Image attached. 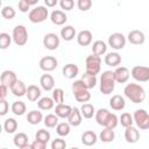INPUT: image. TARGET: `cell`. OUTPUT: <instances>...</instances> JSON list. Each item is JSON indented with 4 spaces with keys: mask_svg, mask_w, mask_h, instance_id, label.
Here are the masks:
<instances>
[{
    "mask_svg": "<svg viewBox=\"0 0 149 149\" xmlns=\"http://www.w3.org/2000/svg\"><path fill=\"white\" fill-rule=\"evenodd\" d=\"M123 93L134 104H140V102H143L144 99H146V91L144 88L139 85V84H135V83H130V84H127L125 86V90H123Z\"/></svg>",
    "mask_w": 149,
    "mask_h": 149,
    "instance_id": "6da1fadb",
    "label": "cell"
},
{
    "mask_svg": "<svg viewBox=\"0 0 149 149\" xmlns=\"http://www.w3.org/2000/svg\"><path fill=\"white\" fill-rule=\"evenodd\" d=\"M115 78H114V71H104L100 77V86L99 90L104 94H109L114 91L115 87Z\"/></svg>",
    "mask_w": 149,
    "mask_h": 149,
    "instance_id": "7a4b0ae2",
    "label": "cell"
},
{
    "mask_svg": "<svg viewBox=\"0 0 149 149\" xmlns=\"http://www.w3.org/2000/svg\"><path fill=\"white\" fill-rule=\"evenodd\" d=\"M48 15H49V12H48L47 7H44V6H37V7L33 8L29 12L28 17H29V20L33 23H41V22H43V21L47 20Z\"/></svg>",
    "mask_w": 149,
    "mask_h": 149,
    "instance_id": "3957f363",
    "label": "cell"
},
{
    "mask_svg": "<svg viewBox=\"0 0 149 149\" xmlns=\"http://www.w3.org/2000/svg\"><path fill=\"white\" fill-rule=\"evenodd\" d=\"M101 68V58L98 55H91L86 57V72L90 74H98Z\"/></svg>",
    "mask_w": 149,
    "mask_h": 149,
    "instance_id": "277c9868",
    "label": "cell"
},
{
    "mask_svg": "<svg viewBox=\"0 0 149 149\" xmlns=\"http://www.w3.org/2000/svg\"><path fill=\"white\" fill-rule=\"evenodd\" d=\"M13 40L15 42L16 45L22 47L27 43L28 41V31L27 28L22 24H17L14 29H13Z\"/></svg>",
    "mask_w": 149,
    "mask_h": 149,
    "instance_id": "5b68a950",
    "label": "cell"
},
{
    "mask_svg": "<svg viewBox=\"0 0 149 149\" xmlns=\"http://www.w3.org/2000/svg\"><path fill=\"white\" fill-rule=\"evenodd\" d=\"M133 118L140 129H149V114L144 109H136Z\"/></svg>",
    "mask_w": 149,
    "mask_h": 149,
    "instance_id": "8992f818",
    "label": "cell"
},
{
    "mask_svg": "<svg viewBox=\"0 0 149 149\" xmlns=\"http://www.w3.org/2000/svg\"><path fill=\"white\" fill-rule=\"evenodd\" d=\"M132 76L137 81H148L149 80V68L143 65H135L132 69Z\"/></svg>",
    "mask_w": 149,
    "mask_h": 149,
    "instance_id": "52a82bcc",
    "label": "cell"
},
{
    "mask_svg": "<svg viewBox=\"0 0 149 149\" xmlns=\"http://www.w3.org/2000/svg\"><path fill=\"white\" fill-rule=\"evenodd\" d=\"M108 44L115 50L123 49L126 45V37L121 33H113L108 37Z\"/></svg>",
    "mask_w": 149,
    "mask_h": 149,
    "instance_id": "ba28073f",
    "label": "cell"
},
{
    "mask_svg": "<svg viewBox=\"0 0 149 149\" xmlns=\"http://www.w3.org/2000/svg\"><path fill=\"white\" fill-rule=\"evenodd\" d=\"M57 64H58V62L54 56H44L40 59V63H38L40 68L45 72L55 70L57 68Z\"/></svg>",
    "mask_w": 149,
    "mask_h": 149,
    "instance_id": "9c48e42d",
    "label": "cell"
},
{
    "mask_svg": "<svg viewBox=\"0 0 149 149\" xmlns=\"http://www.w3.org/2000/svg\"><path fill=\"white\" fill-rule=\"evenodd\" d=\"M43 45L48 50H56L59 47V37L55 33L45 34L43 37Z\"/></svg>",
    "mask_w": 149,
    "mask_h": 149,
    "instance_id": "30bf717a",
    "label": "cell"
},
{
    "mask_svg": "<svg viewBox=\"0 0 149 149\" xmlns=\"http://www.w3.org/2000/svg\"><path fill=\"white\" fill-rule=\"evenodd\" d=\"M128 41L134 44V45H140V44H143L144 43V34L141 31V30H137V29H134V30H130L128 36H127Z\"/></svg>",
    "mask_w": 149,
    "mask_h": 149,
    "instance_id": "8fae6325",
    "label": "cell"
},
{
    "mask_svg": "<svg viewBox=\"0 0 149 149\" xmlns=\"http://www.w3.org/2000/svg\"><path fill=\"white\" fill-rule=\"evenodd\" d=\"M114 78L116 83H126L129 79V70L126 66H118L114 71Z\"/></svg>",
    "mask_w": 149,
    "mask_h": 149,
    "instance_id": "7c38bea8",
    "label": "cell"
},
{
    "mask_svg": "<svg viewBox=\"0 0 149 149\" xmlns=\"http://www.w3.org/2000/svg\"><path fill=\"white\" fill-rule=\"evenodd\" d=\"M0 80H1V84H5L6 86H8L10 88V86L17 80V78H16V74L14 71L5 70V71H2L1 76H0Z\"/></svg>",
    "mask_w": 149,
    "mask_h": 149,
    "instance_id": "4fadbf2b",
    "label": "cell"
},
{
    "mask_svg": "<svg viewBox=\"0 0 149 149\" xmlns=\"http://www.w3.org/2000/svg\"><path fill=\"white\" fill-rule=\"evenodd\" d=\"M77 42L79 45L81 47H86L88 44H91L92 42V33L87 29H84V30H80L77 35Z\"/></svg>",
    "mask_w": 149,
    "mask_h": 149,
    "instance_id": "5bb4252c",
    "label": "cell"
},
{
    "mask_svg": "<svg viewBox=\"0 0 149 149\" xmlns=\"http://www.w3.org/2000/svg\"><path fill=\"white\" fill-rule=\"evenodd\" d=\"M50 19H51V22L56 26H62L68 20V16L66 14L63 12V10H59V9H55L51 15H50Z\"/></svg>",
    "mask_w": 149,
    "mask_h": 149,
    "instance_id": "9a60e30c",
    "label": "cell"
},
{
    "mask_svg": "<svg viewBox=\"0 0 149 149\" xmlns=\"http://www.w3.org/2000/svg\"><path fill=\"white\" fill-rule=\"evenodd\" d=\"M72 108L70 105H65V104H57L56 107H55V113L58 118H62V119H65V118H69V115L71 114L72 112Z\"/></svg>",
    "mask_w": 149,
    "mask_h": 149,
    "instance_id": "2e32d148",
    "label": "cell"
},
{
    "mask_svg": "<svg viewBox=\"0 0 149 149\" xmlns=\"http://www.w3.org/2000/svg\"><path fill=\"white\" fill-rule=\"evenodd\" d=\"M125 139L129 143H136L139 141V139H140V133L135 127L129 126L125 130Z\"/></svg>",
    "mask_w": 149,
    "mask_h": 149,
    "instance_id": "e0dca14e",
    "label": "cell"
},
{
    "mask_svg": "<svg viewBox=\"0 0 149 149\" xmlns=\"http://www.w3.org/2000/svg\"><path fill=\"white\" fill-rule=\"evenodd\" d=\"M14 144L20 149H26V148L31 149V144H28V136L24 133H17L14 136Z\"/></svg>",
    "mask_w": 149,
    "mask_h": 149,
    "instance_id": "ac0fdd59",
    "label": "cell"
},
{
    "mask_svg": "<svg viewBox=\"0 0 149 149\" xmlns=\"http://www.w3.org/2000/svg\"><path fill=\"white\" fill-rule=\"evenodd\" d=\"M109 106L114 111H122L126 106V101H125L123 97H121L119 94H115L109 99Z\"/></svg>",
    "mask_w": 149,
    "mask_h": 149,
    "instance_id": "d6986e66",
    "label": "cell"
},
{
    "mask_svg": "<svg viewBox=\"0 0 149 149\" xmlns=\"http://www.w3.org/2000/svg\"><path fill=\"white\" fill-rule=\"evenodd\" d=\"M62 72H63V76H64L65 78H68V79H72V78H74V77L78 74L79 69H78V66H77L76 64H73V63H69V64L64 65Z\"/></svg>",
    "mask_w": 149,
    "mask_h": 149,
    "instance_id": "ffe728a7",
    "label": "cell"
},
{
    "mask_svg": "<svg viewBox=\"0 0 149 149\" xmlns=\"http://www.w3.org/2000/svg\"><path fill=\"white\" fill-rule=\"evenodd\" d=\"M40 84H41V86H42L43 90H45V91H51V90L54 88V86H55V79H54V77H52L51 74L45 73V74H42V76H41V78H40Z\"/></svg>",
    "mask_w": 149,
    "mask_h": 149,
    "instance_id": "44dd1931",
    "label": "cell"
},
{
    "mask_svg": "<svg viewBox=\"0 0 149 149\" xmlns=\"http://www.w3.org/2000/svg\"><path fill=\"white\" fill-rule=\"evenodd\" d=\"M10 91L15 97H22L27 93V87L24 85V83L22 80H16L12 86H10Z\"/></svg>",
    "mask_w": 149,
    "mask_h": 149,
    "instance_id": "7402d4cb",
    "label": "cell"
},
{
    "mask_svg": "<svg viewBox=\"0 0 149 149\" xmlns=\"http://www.w3.org/2000/svg\"><path fill=\"white\" fill-rule=\"evenodd\" d=\"M81 116H83V115H81L80 109L77 108V107H73L71 114H70L69 118H68V121H69V123H70L71 126L77 127V126H79V125L81 123Z\"/></svg>",
    "mask_w": 149,
    "mask_h": 149,
    "instance_id": "603a6c76",
    "label": "cell"
},
{
    "mask_svg": "<svg viewBox=\"0 0 149 149\" xmlns=\"http://www.w3.org/2000/svg\"><path fill=\"white\" fill-rule=\"evenodd\" d=\"M97 140H98V136L92 130H86L81 135V142H83V144H85L87 147H91V146L95 144Z\"/></svg>",
    "mask_w": 149,
    "mask_h": 149,
    "instance_id": "cb8c5ba5",
    "label": "cell"
},
{
    "mask_svg": "<svg viewBox=\"0 0 149 149\" xmlns=\"http://www.w3.org/2000/svg\"><path fill=\"white\" fill-rule=\"evenodd\" d=\"M105 63L108 66L115 68V66H118L121 63V56L118 52H108L105 56Z\"/></svg>",
    "mask_w": 149,
    "mask_h": 149,
    "instance_id": "d4e9b609",
    "label": "cell"
},
{
    "mask_svg": "<svg viewBox=\"0 0 149 149\" xmlns=\"http://www.w3.org/2000/svg\"><path fill=\"white\" fill-rule=\"evenodd\" d=\"M27 98L29 101H37V99L41 97V90L38 86L36 85H29L27 87V93H26Z\"/></svg>",
    "mask_w": 149,
    "mask_h": 149,
    "instance_id": "484cf974",
    "label": "cell"
},
{
    "mask_svg": "<svg viewBox=\"0 0 149 149\" xmlns=\"http://www.w3.org/2000/svg\"><path fill=\"white\" fill-rule=\"evenodd\" d=\"M42 119H43L42 113L40 111H36V109H33L27 114V121L30 125H38L42 121Z\"/></svg>",
    "mask_w": 149,
    "mask_h": 149,
    "instance_id": "4316f807",
    "label": "cell"
},
{
    "mask_svg": "<svg viewBox=\"0 0 149 149\" xmlns=\"http://www.w3.org/2000/svg\"><path fill=\"white\" fill-rule=\"evenodd\" d=\"M61 36L64 41H72L76 36V29L72 26H65L61 30Z\"/></svg>",
    "mask_w": 149,
    "mask_h": 149,
    "instance_id": "83f0119b",
    "label": "cell"
},
{
    "mask_svg": "<svg viewBox=\"0 0 149 149\" xmlns=\"http://www.w3.org/2000/svg\"><path fill=\"white\" fill-rule=\"evenodd\" d=\"M54 99L52 98H49V97H44V98H41L38 101H37V106L42 111H49L54 107Z\"/></svg>",
    "mask_w": 149,
    "mask_h": 149,
    "instance_id": "f1b7e54d",
    "label": "cell"
},
{
    "mask_svg": "<svg viewBox=\"0 0 149 149\" xmlns=\"http://www.w3.org/2000/svg\"><path fill=\"white\" fill-rule=\"evenodd\" d=\"M106 49H107V47H106V43H105L104 41L98 40V41L93 42V45H92V52H93L94 55L101 56L102 54L106 52Z\"/></svg>",
    "mask_w": 149,
    "mask_h": 149,
    "instance_id": "f546056e",
    "label": "cell"
},
{
    "mask_svg": "<svg viewBox=\"0 0 149 149\" xmlns=\"http://www.w3.org/2000/svg\"><path fill=\"white\" fill-rule=\"evenodd\" d=\"M81 80L85 83V85H86V87H87L88 90L93 88V87L97 85V77H95L94 74H90V73H87V72H85V73L81 76Z\"/></svg>",
    "mask_w": 149,
    "mask_h": 149,
    "instance_id": "4dcf8cb0",
    "label": "cell"
},
{
    "mask_svg": "<svg viewBox=\"0 0 149 149\" xmlns=\"http://www.w3.org/2000/svg\"><path fill=\"white\" fill-rule=\"evenodd\" d=\"M109 113L111 112H108L106 108H99L95 112V121H97V123L104 127L105 121H106V119H107V116H108Z\"/></svg>",
    "mask_w": 149,
    "mask_h": 149,
    "instance_id": "1f68e13d",
    "label": "cell"
},
{
    "mask_svg": "<svg viewBox=\"0 0 149 149\" xmlns=\"http://www.w3.org/2000/svg\"><path fill=\"white\" fill-rule=\"evenodd\" d=\"M99 137H100V140L102 142L108 143V142H112L114 140L115 134H114V130L113 129H111V128H104V130H101Z\"/></svg>",
    "mask_w": 149,
    "mask_h": 149,
    "instance_id": "d6a6232c",
    "label": "cell"
},
{
    "mask_svg": "<svg viewBox=\"0 0 149 149\" xmlns=\"http://www.w3.org/2000/svg\"><path fill=\"white\" fill-rule=\"evenodd\" d=\"M80 112L85 119H91L94 114V107H93V105H91L88 102H84L83 106L80 107Z\"/></svg>",
    "mask_w": 149,
    "mask_h": 149,
    "instance_id": "836d02e7",
    "label": "cell"
},
{
    "mask_svg": "<svg viewBox=\"0 0 149 149\" xmlns=\"http://www.w3.org/2000/svg\"><path fill=\"white\" fill-rule=\"evenodd\" d=\"M26 109H27V107H26V105H24L23 101H14L12 104V112L15 115H19V116L20 115H23L24 112H26Z\"/></svg>",
    "mask_w": 149,
    "mask_h": 149,
    "instance_id": "e575fe53",
    "label": "cell"
},
{
    "mask_svg": "<svg viewBox=\"0 0 149 149\" xmlns=\"http://www.w3.org/2000/svg\"><path fill=\"white\" fill-rule=\"evenodd\" d=\"M3 128H5L6 133H8V134L15 133V130L17 129V122H16V120L13 119V118H8L5 121V123H3Z\"/></svg>",
    "mask_w": 149,
    "mask_h": 149,
    "instance_id": "d590c367",
    "label": "cell"
},
{
    "mask_svg": "<svg viewBox=\"0 0 149 149\" xmlns=\"http://www.w3.org/2000/svg\"><path fill=\"white\" fill-rule=\"evenodd\" d=\"M118 122H119V118L114 114V113H109L106 121H105V125L104 127L105 128H111V129H114L116 126H118Z\"/></svg>",
    "mask_w": 149,
    "mask_h": 149,
    "instance_id": "8d00e7d4",
    "label": "cell"
},
{
    "mask_svg": "<svg viewBox=\"0 0 149 149\" xmlns=\"http://www.w3.org/2000/svg\"><path fill=\"white\" fill-rule=\"evenodd\" d=\"M74 98L78 102H87L90 99H91V93L90 91L86 88V90H83V91H79L77 93H74Z\"/></svg>",
    "mask_w": 149,
    "mask_h": 149,
    "instance_id": "74e56055",
    "label": "cell"
},
{
    "mask_svg": "<svg viewBox=\"0 0 149 149\" xmlns=\"http://www.w3.org/2000/svg\"><path fill=\"white\" fill-rule=\"evenodd\" d=\"M70 123L69 122H61L56 126V132L59 136H68L70 133Z\"/></svg>",
    "mask_w": 149,
    "mask_h": 149,
    "instance_id": "f35d334b",
    "label": "cell"
},
{
    "mask_svg": "<svg viewBox=\"0 0 149 149\" xmlns=\"http://www.w3.org/2000/svg\"><path fill=\"white\" fill-rule=\"evenodd\" d=\"M44 125L48 128H54L58 125V116L56 114H47L44 118Z\"/></svg>",
    "mask_w": 149,
    "mask_h": 149,
    "instance_id": "ab89813d",
    "label": "cell"
},
{
    "mask_svg": "<svg viewBox=\"0 0 149 149\" xmlns=\"http://www.w3.org/2000/svg\"><path fill=\"white\" fill-rule=\"evenodd\" d=\"M119 121L121 123V126H123L125 128L129 127V126H133V122H134V118L129 114V113H122L119 118Z\"/></svg>",
    "mask_w": 149,
    "mask_h": 149,
    "instance_id": "60d3db41",
    "label": "cell"
},
{
    "mask_svg": "<svg viewBox=\"0 0 149 149\" xmlns=\"http://www.w3.org/2000/svg\"><path fill=\"white\" fill-rule=\"evenodd\" d=\"M12 42V37L9 36V34L7 33H1L0 34V48L1 49H6L10 45Z\"/></svg>",
    "mask_w": 149,
    "mask_h": 149,
    "instance_id": "b9f144b4",
    "label": "cell"
},
{
    "mask_svg": "<svg viewBox=\"0 0 149 149\" xmlns=\"http://www.w3.org/2000/svg\"><path fill=\"white\" fill-rule=\"evenodd\" d=\"M1 15H2L5 19L10 20V19H13V17L15 16V9H14L12 6H5V7H2V9H1Z\"/></svg>",
    "mask_w": 149,
    "mask_h": 149,
    "instance_id": "7bdbcfd3",
    "label": "cell"
},
{
    "mask_svg": "<svg viewBox=\"0 0 149 149\" xmlns=\"http://www.w3.org/2000/svg\"><path fill=\"white\" fill-rule=\"evenodd\" d=\"M52 99L56 104L64 102V91L62 88H55L52 91Z\"/></svg>",
    "mask_w": 149,
    "mask_h": 149,
    "instance_id": "ee69618b",
    "label": "cell"
},
{
    "mask_svg": "<svg viewBox=\"0 0 149 149\" xmlns=\"http://www.w3.org/2000/svg\"><path fill=\"white\" fill-rule=\"evenodd\" d=\"M87 87H86V85H85V83L81 80V79H79V80H76L74 83H72V85H71V90H72V93L74 94V93H77V92H79V91H83V90H86ZM88 90V88H87Z\"/></svg>",
    "mask_w": 149,
    "mask_h": 149,
    "instance_id": "f6af8a7d",
    "label": "cell"
},
{
    "mask_svg": "<svg viewBox=\"0 0 149 149\" xmlns=\"http://www.w3.org/2000/svg\"><path fill=\"white\" fill-rule=\"evenodd\" d=\"M35 139H37V140L43 141V142L47 143L50 140V133L48 130H45V129H38L37 133H36V135H35Z\"/></svg>",
    "mask_w": 149,
    "mask_h": 149,
    "instance_id": "bcb514c9",
    "label": "cell"
},
{
    "mask_svg": "<svg viewBox=\"0 0 149 149\" xmlns=\"http://www.w3.org/2000/svg\"><path fill=\"white\" fill-rule=\"evenodd\" d=\"M77 7L78 9L86 12L92 7V0H77Z\"/></svg>",
    "mask_w": 149,
    "mask_h": 149,
    "instance_id": "7dc6e473",
    "label": "cell"
},
{
    "mask_svg": "<svg viewBox=\"0 0 149 149\" xmlns=\"http://www.w3.org/2000/svg\"><path fill=\"white\" fill-rule=\"evenodd\" d=\"M66 148V142L62 139H55L51 143V149H64Z\"/></svg>",
    "mask_w": 149,
    "mask_h": 149,
    "instance_id": "c3c4849f",
    "label": "cell"
},
{
    "mask_svg": "<svg viewBox=\"0 0 149 149\" xmlns=\"http://www.w3.org/2000/svg\"><path fill=\"white\" fill-rule=\"evenodd\" d=\"M61 8L64 10H71L74 6V0H59Z\"/></svg>",
    "mask_w": 149,
    "mask_h": 149,
    "instance_id": "681fc988",
    "label": "cell"
},
{
    "mask_svg": "<svg viewBox=\"0 0 149 149\" xmlns=\"http://www.w3.org/2000/svg\"><path fill=\"white\" fill-rule=\"evenodd\" d=\"M29 7H30V3L27 1V0H20L19 1V10L22 12V13H27L29 10Z\"/></svg>",
    "mask_w": 149,
    "mask_h": 149,
    "instance_id": "f907efd6",
    "label": "cell"
},
{
    "mask_svg": "<svg viewBox=\"0 0 149 149\" xmlns=\"http://www.w3.org/2000/svg\"><path fill=\"white\" fill-rule=\"evenodd\" d=\"M9 105L5 99H0V115H5L8 112Z\"/></svg>",
    "mask_w": 149,
    "mask_h": 149,
    "instance_id": "816d5d0a",
    "label": "cell"
},
{
    "mask_svg": "<svg viewBox=\"0 0 149 149\" xmlns=\"http://www.w3.org/2000/svg\"><path fill=\"white\" fill-rule=\"evenodd\" d=\"M45 147H47V143L37 139H35V141L31 143V149H45Z\"/></svg>",
    "mask_w": 149,
    "mask_h": 149,
    "instance_id": "f5cc1de1",
    "label": "cell"
},
{
    "mask_svg": "<svg viewBox=\"0 0 149 149\" xmlns=\"http://www.w3.org/2000/svg\"><path fill=\"white\" fill-rule=\"evenodd\" d=\"M8 92V86H6L5 84L0 85V99H5Z\"/></svg>",
    "mask_w": 149,
    "mask_h": 149,
    "instance_id": "db71d44e",
    "label": "cell"
},
{
    "mask_svg": "<svg viewBox=\"0 0 149 149\" xmlns=\"http://www.w3.org/2000/svg\"><path fill=\"white\" fill-rule=\"evenodd\" d=\"M44 2H45V5L48 7H55L57 5L58 0H44Z\"/></svg>",
    "mask_w": 149,
    "mask_h": 149,
    "instance_id": "11a10c76",
    "label": "cell"
},
{
    "mask_svg": "<svg viewBox=\"0 0 149 149\" xmlns=\"http://www.w3.org/2000/svg\"><path fill=\"white\" fill-rule=\"evenodd\" d=\"M27 1H28L30 5H35V3H37V1H38V0H27Z\"/></svg>",
    "mask_w": 149,
    "mask_h": 149,
    "instance_id": "9f6ffc18",
    "label": "cell"
}]
</instances>
